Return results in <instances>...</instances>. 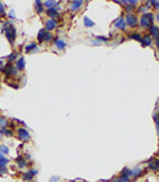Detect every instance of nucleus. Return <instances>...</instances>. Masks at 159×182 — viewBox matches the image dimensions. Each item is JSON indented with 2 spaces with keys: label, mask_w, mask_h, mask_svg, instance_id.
Returning a JSON list of instances; mask_svg holds the SVG:
<instances>
[{
  "label": "nucleus",
  "mask_w": 159,
  "mask_h": 182,
  "mask_svg": "<svg viewBox=\"0 0 159 182\" xmlns=\"http://www.w3.org/2000/svg\"><path fill=\"white\" fill-rule=\"evenodd\" d=\"M154 24V15L152 13H145V15H142V17L139 19V25L142 26V28H150V26Z\"/></svg>",
  "instance_id": "f257e3e1"
},
{
  "label": "nucleus",
  "mask_w": 159,
  "mask_h": 182,
  "mask_svg": "<svg viewBox=\"0 0 159 182\" xmlns=\"http://www.w3.org/2000/svg\"><path fill=\"white\" fill-rule=\"evenodd\" d=\"M3 31H4V33H5V37H7V40H8V42L12 45L13 42H15V40H16V29H15V26L9 25V26H7V28H3Z\"/></svg>",
  "instance_id": "f03ea898"
},
{
  "label": "nucleus",
  "mask_w": 159,
  "mask_h": 182,
  "mask_svg": "<svg viewBox=\"0 0 159 182\" xmlns=\"http://www.w3.org/2000/svg\"><path fill=\"white\" fill-rule=\"evenodd\" d=\"M16 137L20 141H29L31 140V133L26 131V128H17L16 130Z\"/></svg>",
  "instance_id": "7ed1b4c3"
},
{
  "label": "nucleus",
  "mask_w": 159,
  "mask_h": 182,
  "mask_svg": "<svg viewBox=\"0 0 159 182\" xmlns=\"http://www.w3.org/2000/svg\"><path fill=\"white\" fill-rule=\"evenodd\" d=\"M3 73L5 74V77H16L17 75V69H16V66H12V64H7L4 67H2Z\"/></svg>",
  "instance_id": "20e7f679"
},
{
  "label": "nucleus",
  "mask_w": 159,
  "mask_h": 182,
  "mask_svg": "<svg viewBox=\"0 0 159 182\" xmlns=\"http://www.w3.org/2000/svg\"><path fill=\"white\" fill-rule=\"evenodd\" d=\"M125 21H126V25L130 26V28H134V26L138 25V19H137V16H135L134 13H127Z\"/></svg>",
  "instance_id": "39448f33"
},
{
  "label": "nucleus",
  "mask_w": 159,
  "mask_h": 182,
  "mask_svg": "<svg viewBox=\"0 0 159 182\" xmlns=\"http://www.w3.org/2000/svg\"><path fill=\"white\" fill-rule=\"evenodd\" d=\"M147 169L151 172H158L159 170V160L157 157H151L147 161Z\"/></svg>",
  "instance_id": "423d86ee"
},
{
  "label": "nucleus",
  "mask_w": 159,
  "mask_h": 182,
  "mask_svg": "<svg viewBox=\"0 0 159 182\" xmlns=\"http://www.w3.org/2000/svg\"><path fill=\"white\" fill-rule=\"evenodd\" d=\"M143 176V169H142L141 166H135L131 169V178L132 180H138V178H141Z\"/></svg>",
  "instance_id": "0eeeda50"
},
{
  "label": "nucleus",
  "mask_w": 159,
  "mask_h": 182,
  "mask_svg": "<svg viewBox=\"0 0 159 182\" xmlns=\"http://www.w3.org/2000/svg\"><path fill=\"white\" fill-rule=\"evenodd\" d=\"M57 28V21L53 19H48L45 21V31L51 32V31H55V29Z\"/></svg>",
  "instance_id": "6e6552de"
},
{
  "label": "nucleus",
  "mask_w": 159,
  "mask_h": 182,
  "mask_svg": "<svg viewBox=\"0 0 159 182\" xmlns=\"http://www.w3.org/2000/svg\"><path fill=\"white\" fill-rule=\"evenodd\" d=\"M114 26L119 31H125L126 28V21H125V17L123 16H121V17H118L117 20L114 21Z\"/></svg>",
  "instance_id": "1a4fd4ad"
},
{
  "label": "nucleus",
  "mask_w": 159,
  "mask_h": 182,
  "mask_svg": "<svg viewBox=\"0 0 159 182\" xmlns=\"http://www.w3.org/2000/svg\"><path fill=\"white\" fill-rule=\"evenodd\" d=\"M37 173H39V170L37 169H33V168H32V169H29L26 173L23 174V180H24V181H31Z\"/></svg>",
  "instance_id": "9d476101"
},
{
  "label": "nucleus",
  "mask_w": 159,
  "mask_h": 182,
  "mask_svg": "<svg viewBox=\"0 0 159 182\" xmlns=\"http://www.w3.org/2000/svg\"><path fill=\"white\" fill-rule=\"evenodd\" d=\"M58 7H55V8H52V9H46V15L49 16L51 19L53 20H56L57 17H60V15H58Z\"/></svg>",
  "instance_id": "9b49d317"
},
{
  "label": "nucleus",
  "mask_w": 159,
  "mask_h": 182,
  "mask_svg": "<svg viewBox=\"0 0 159 182\" xmlns=\"http://www.w3.org/2000/svg\"><path fill=\"white\" fill-rule=\"evenodd\" d=\"M148 31H150V36H151V37H154L157 41H159V28H158V26L152 24L150 28H148Z\"/></svg>",
  "instance_id": "f8f14e48"
},
{
  "label": "nucleus",
  "mask_w": 159,
  "mask_h": 182,
  "mask_svg": "<svg viewBox=\"0 0 159 182\" xmlns=\"http://www.w3.org/2000/svg\"><path fill=\"white\" fill-rule=\"evenodd\" d=\"M16 164H17V168H19V169H25V168L28 166L25 157H21V156L16 157Z\"/></svg>",
  "instance_id": "ddd939ff"
},
{
  "label": "nucleus",
  "mask_w": 159,
  "mask_h": 182,
  "mask_svg": "<svg viewBox=\"0 0 159 182\" xmlns=\"http://www.w3.org/2000/svg\"><path fill=\"white\" fill-rule=\"evenodd\" d=\"M53 41H55V46L58 49V50H64V49L66 48V42L64 41V40H61V38H55Z\"/></svg>",
  "instance_id": "4468645a"
},
{
  "label": "nucleus",
  "mask_w": 159,
  "mask_h": 182,
  "mask_svg": "<svg viewBox=\"0 0 159 182\" xmlns=\"http://www.w3.org/2000/svg\"><path fill=\"white\" fill-rule=\"evenodd\" d=\"M152 44V37L150 34H147V36H143V37H142V42H141V45L143 46H150Z\"/></svg>",
  "instance_id": "2eb2a0df"
},
{
  "label": "nucleus",
  "mask_w": 159,
  "mask_h": 182,
  "mask_svg": "<svg viewBox=\"0 0 159 182\" xmlns=\"http://www.w3.org/2000/svg\"><path fill=\"white\" fill-rule=\"evenodd\" d=\"M84 4V1H70V11L74 13L77 12L80 8H81V5Z\"/></svg>",
  "instance_id": "dca6fc26"
},
{
  "label": "nucleus",
  "mask_w": 159,
  "mask_h": 182,
  "mask_svg": "<svg viewBox=\"0 0 159 182\" xmlns=\"http://www.w3.org/2000/svg\"><path fill=\"white\" fill-rule=\"evenodd\" d=\"M25 52L26 53H36V52H39V48H37V45H36L35 42H32V44L25 46Z\"/></svg>",
  "instance_id": "f3484780"
},
{
  "label": "nucleus",
  "mask_w": 159,
  "mask_h": 182,
  "mask_svg": "<svg viewBox=\"0 0 159 182\" xmlns=\"http://www.w3.org/2000/svg\"><path fill=\"white\" fill-rule=\"evenodd\" d=\"M24 67H25L24 58L20 57V58L17 59V61H16V69H17V70H24Z\"/></svg>",
  "instance_id": "a211bd4d"
},
{
  "label": "nucleus",
  "mask_w": 159,
  "mask_h": 182,
  "mask_svg": "<svg viewBox=\"0 0 159 182\" xmlns=\"http://www.w3.org/2000/svg\"><path fill=\"white\" fill-rule=\"evenodd\" d=\"M42 5H44L45 9H52L55 7H57V1H42Z\"/></svg>",
  "instance_id": "6ab92c4d"
},
{
  "label": "nucleus",
  "mask_w": 159,
  "mask_h": 182,
  "mask_svg": "<svg viewBox=\"0 0 159 182\" xmlns=\"http://www.w3.org/2000/svg\"><path fill=\"white\" fill-rule=\"evenodd\" d=\"M131 178L123 177V176H118V177H113V182H130Z\"/></svg>",
  "instance_id": "aec40b11"
},
{
  "label": "nucleus",
  "mask_w": 159,
  "mask_h": 182,
  "mask_svg": "<svg viewBox=\"0 0 159 182\" xmlns=\"http://www.w3.org/2000/svg\"><path fill=\"white\" fill-rule=\"evenodd\" d=\"M19 58H20V57H19V53H17V52H13L11 55H8V58H7V59H8V64H12V62L17 61Z\"/></svg>",
  "instance_id": "412c9836"
},
{
  "label": "nucleus",
  "mask_w": 159,
  "mask_h": 182,
  "mask_svg": "<svg viewBox=\"0 0 159 182\" xmlns=\"http://www.w3.org/2000/svg\"><path fill=\"white\" fill-rule=\"evenodd\" d=\"M35 8L37 13H42L44 12V5H42V1H35Z\"/></svg>",
  "instance_id": "4be33fe9"
},
{
  "label": "nucleus",
  "mask_w": 159,
  "mask_h": 182,
  "mask_svg": "<svg viewBox=\"0 0 159 182\" xmlns=\"http://www.w3.org/2000/svg\"><path fill=\"white\" fill-rule=\"evenodd\" d=\"M45 36H46V31L45 29H41L37 34V41L39 42H44L45 41Z\"/></svg>",
  "instance_id": "5701e85b"
},
{
  "label": "nucleus",
  "mask_w": 159,
  "mask_h": 182,
  "mask_svg": "<svg viewBox=\"0 0 159 182\" xmlns=\"http://www.w3.org/2000/svg\"><path fill=\"white\" fill-rule=\"evenodd\" d=\"M0 131H2L3 136H7V137H12L13 136V131L9 130V128H2Z\"/></svg>",
  "instance_id": "b1692460"
},
{
  "label": "nucleus",
  "mask_w": 159,
  "mask_h": 182,
  "mask_svg": "<svg viewBox=\"0 0 159 182\" xmlns=\"http://www.w3.org/2000/svg\"><path fill=\"white\" fill-rule=\"evenodd\" d=\"M119 176H123V177L131 178V169H129V168H123V169L121 170V173H119Z\"/></svg>",
  "instance_id": "393cba45"
},
{
  "label": "nucleus",
  "mask_w": 159,
  "mask_h": 182,
  "mask_svg": "<svg viewBox=\"0 0 159 182\" xmlns=\"http://www.w3.org/2000/svg\"><path fill=\"white\" fill-rule=\"evenodd\" d=\"M8 125H9V123L7 119L0 118V130H2V128H8Z\"/></svg>",
  "instance_id": "a878e982"
},
{
  "label": "nucleus",
  "mask_w": 159,
  "mask_h": 182,
  "mask_svg": "<svg viewBox=\"0 0 159 182\" xmlns=\"http://www.w3.org/2000/svg\"><path fill=\"white\" fill-rule=\"evenodd\" d=\"M131 40H137V41H139V42H142V36L139 34V33H131L130 36H129Z\"/></svg>",
  "instance_id": "bb28decb"
},
{
  "label": "nucleus",
  "mask_w": 159,
  "mask_h": 182,
  "mask_svg": "<svg viewBox=\"0 0 159 182\" xmlns=\"http://www.w3.org/2000/svg\"><path fill=\"white\" fill-rule=\"evenodd\" d=\"M0 153L4 154V156H5V154H8L9 153V148L7 147V145H0Z\"/></svg>",
  "instance_id": "cd10ccee"
},
{
  "label": "nucleus",
  "mask_w": 159,
  "mask_h": 182,
  "mask_svg": "<svg viewBox=\"0 0 159 182\" xmlns=\"http://www.w3.org/2000/svg\"><path fill=\"white\" fill-rule=\"evenodd\" d=\"M84 24H85V26H88V28H89V26H93V25H94V22H93L89 17H85V19H84Z\"/></svg>",
  "instance_id": "c85d7f7f"
},
{
  "label": "nucleus",
  "mask_w": 159,
  "mask_h": 182,
  "mask_svg": "<svg viewBox=\"0 0 159 182\" xmlns=\"http://www.w3.org/2000/svg\"><path fill=\"white\" fill-rule=\"evenodd\" d=\"M53 40H55V38H53V36L51 34V32L46 31V36H45V41L44 42H51V41H53Z\"/></svg>",
  "instance_id": "c756f323"
},
{
  "label": "nucleus",
  "mask_w": 159,
  "mask_h": 182,
  "mask_svg": "<svg viewBox=\"0 0 159 182\" xmlns=\"http://www.w3.org/2000/svg\"><path fill=\"white\" fill-rule=\"evenodd\" d=\"M8 163H9V160L5 156L0 157V165H4V166H7V164H8Z\"/></svg>",
  "instance_id": "7c9ffc66"
},
{
  "label": "nucleus",
  "mask_w": 159,
  "mask_h": 182,
  "mask_svg": "<svg viewBox=\"0 0 159 182\" xmlns=\"http://www.w3.org/2000/svg\"><path fill=\"white\" fill-rule=\"evenodd\" d=\"M5 173H7V168L4 165H0V176H2V174H5Z\"/></svg>",
  "instance_id": "2f4dec72"
},
{
  "label": "nucleus",
  "mask_w": 159,
  "mask_h": 182,
  "mask_svg": "<svg viewBox=\"0 0 159 182\" xmlns=\"http://www.w3.org/2000/svg\"><path fill=\"white\" fill-rule=\"evenodd\" d=\"M4 12H5V7L3 3H0V15H4Z\"/></svg>",
  "instance_id": "473e14b6"
},
{
  "label": "nucleus",
  "mask_w": 159,
  "mask_h": 182,
  "mask_svg": "<svg viewBox=\"0 0 159 182\" xmlns=\"http://www.w3.org/2000/svg\"><path fill=\"white\" fill-rule=\"evenodd\" d=\"M151 5L154 7V8H157L159 9V1H151Z\"/></svg>",
  "instance_id": "72a5a7b5"
},
{
  "label": "nucleus",
  "mask_w": 159,
  "mask_h": 182,
  "mask_svg": "<svg viewBox=\"0 0 159 182\" xmlns=\"http://www.w3.org/2000/svg\"><path fill=\"white\" fill-rule=\"evenodd\" d=\"M152 118H154V121H155V123H157V121H159V114H157V112L154 114V116H152Z\"/></svg>",
  "instance_id": "f704fd0d"
},
{
  "label": "nucleus",
  "mask_w": 159,
  "mask_h": 182,
  "mask_svg": "<svg viewBox=\"0 0 159 182\" xmlns=\"http://www.w3.org/2000/svg\"><path fill=\"white\" fill-rule=\"evenodd\" d=\"M8 83H9V86H11V87H15V88H19V86H17V85H15V83H13V82H8Z\"/></svg>",
  "instance_id": "c9c22d12"
},
{
  "label": "nucleus",
  "mask_w": 159,
  "mask_h": 182,
  "mask_svg": "<svg viewBox=\"0 0 159 182\" xmlns=\"http://www.w3.org/2000/svg\"><path fill=\"white\" fill-rule=\"evenodd\" d=\"M155 124H157V132H158V135H159V121H157Z\"/></svg>",
  "instance_id": "e433bc0d"
},
{
  "label": "nucleus",
  "mask_w": 159,
  "mask_h": 182,
  "mask_svg": "<svg viewBox=\"0 0 159 182\" xmlns=\"http://www.w3.org/2000/svg\"><path fill=\"white\" fill-rule=\"evenodd\" d=\"M155 19H157V20H158V21H159V12L157 13V16H155Z\"/></svg>",
  "instance_id": "4c0bfd02"
},
{
  "label": "nucleus",
  "mask_w": 159,
  "mask_h": 182,
  "mask_svg": "<svg viewBox=\"0 0 159 182\" xmlns=\"http://www.w3.org/2000/svg\"><path fill=\"white\" fill-rule=\"evenodd\" d=\"M3 137V133H2V131H0V139H2Z\"/></svg>",
  "instance_id": "58836bf2"
},
{
  "label": "nucleus",
  "mask_w": 159,
  "mask_h": 182,
  "mask_svg": "<svg viewBox=\"0 0 159 182\" xmlns=\"http://www.w3.org/2000/svg\"><path fill=\"white\" fill-rule=\"evenodd\" d=\"M157 46H158V49H159V41H157Z\"/></svg>",
  "instance_id": "ea45409f"
},
{
  "label": "nucleus",
  "mask_w": 159,
  "mask_h": 182,
  "mask_svg": "<svg viewBox=\"0 0 159 182\" xmlns=\"http://www.w3.org/2000/svg\"><path fill=\"white\" fill-rule=\"evenodd\" d=\"M0 69H2V62H0Z\"/></svg>",
  "instance_id": "a19ab883"
}]
</instances>
